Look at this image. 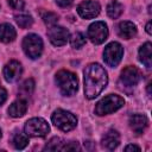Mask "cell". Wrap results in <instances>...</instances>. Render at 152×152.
<instances>
[{
    "label": "cell",
    "mask_w": 152,
    "mask_h": 152,
    "mask_svg": "<svg viewBox=\"0 0 152 152\" xmlns=\"http://www.w3.org/2000/svg\"><path fill=\"white\" fill-rule=\"evenodd\" d=\"M48 37L52 45L62 46V45L66 44V42L69 40V31L63 26L52 25L48 30Z\"/></svg>",
    "instance_id": "9"
},
{
    "label": "cell",
    "mask_w": 152,
    "mask_h": 152,
    "mask_svg": "<svg viewBox=\"0 0 152 152\" xmlns=\"http://www.w3.org/2000/svg\"><path fill=\"white\" fill-rule=\"evenodd\" d=\"M128 124H129V127L133 129V132L140 134L147 127L148 120L144 114H133V115L129 116Z\"/></svg>",
    "instance_id": "13"
},
{
    "label": "cell",
    "mask_w": 152,
    "mask_h": 152,
    "mask_svg": "<svg viewBox=\"0 0 152 152\" xmlns=\"http://www.w3.org/2000/svg\"><path fill=\"white\" fill-rule=\"evenodd\" d=\"M84 94L86 97L95 99L107 86L108 76L103 66L99 63H90L86 66L84 71Z\"/></svg>",
    "instance_id": "1"
},
{
    "label": "cell",
    "mask_w": 152,
    "mask_h": 152,
    "mask_svg": "<svg viewBox=\"0 0 152 152\" xmlns=\"http://www.w3.org/2000/svg\"><path fill=\"white\" fill-rule=\"evenodd\" d=\"M125 151H140V147L137 145H127L125 147Z\"/></svg>",
    "instance_id": "30"
},
{
    "label": "cell",
    "mask_w": 152,
    "mask_h": 152,
    "mask_svg": "<svg viewBox=\"0 0 152 152\" xmlns=\"http://www.w3.org/2000/svg\"><path fill=\"white\" fill-rule=\"evenodd\" d=\"M139 59L145 66L151 68L152 65V44L150 42L145 43L140 49H139Z\"/></svg>",
    "instance_id": "17"
},
{
    "label": "cell",
    "mask_w": 152,
    "mask_h": 152,
    "mask_svg": "<svg viewBox=\"0 0 152 152\" xmlns=\"http://www.w3.org/2000/svg\"><path fill=\"white\" fill-rule=\"evenodd\" d=\"M42 19L45 24H49V25H53L57 23L58 20V15L53 12H44L42 13Z\"/></svg>",
    "instance_id": "24"
},
{
    "label": "cell",
    "mask_w": 152,
    "mask_h": 152,
    "mask_svg": "<svg viewBox=\"0 0 152 152\" xmlns=\"http://www.w3.org/2000/svg\"><path fill=\"white\" fill-rule=\"evenodd\" d=\"M51 120H52L53 125L57 128H59L61 131H63V132L71 131L77 125L76 116L71 112H68V110H64V109H57V110H55L52 113Z\"/></svg>",
    "instance_id": "4"
},
{
    "label": "cell",
    "mask_w": 152,
    "mask_h": 152,
    "mask_svg": "<svg viewBox=\"0 0 152 152\" xmlns=\"http://www.w3.org/2000/svg\"><path fill=\"white\" fill-rule=\"evenodd\" d=\"M15 21L21 28H27L33 24V19L28 14H18V15H15Z\"/></svg>",
    "instance_id": "22"
},
{
    "label": "cell",
    "mask_w": 152,
    "mask_h": 152,
    "mask_svg": "<svg viewBox=\"0 0 152 152\" xmlns=\"http://www.w3.org/2000/svg\"><path fill=\"white\" fill-rule=\"evenodd\" d=\"M122 12H124V6H122L119 1H116V0L110 1V2L107 5V14H108L110 18H113V19L119 18Z\"/></svg>",
    "instance_id": "19"
},
{
    "label": "cell",
    "mask_w": 152,
    "mask_h": 152,
    "mask_svg": "<svg viewBox=\"0 0 152 152\" xmlns=\"http://www.w3.org/2000/svg\"><path fill=\"white\" fill-rule=\"evenodd\" d=\"M88 38L94 44H102L108 37V27L103 21H95L88 27Z\"/></svg>",
    "instance_id": "8"
},
{
    "label": "cell",
    "mask_w": 152,
    "mask_h": 152,
    "mask_svg": "<svg viewBox=\"0 0 152 152\" xmlns=\"http://www.w3.org/2000/svg\"><path fill=\"white\" fill-rule=\"evenodd\" d=\"M62 144H63V142H62V140H61L58 137H53V138H51V139L49 140V142L45 145L44 150H48V151H57V150L61 148Z\"/></svg>",
    "instance_id": "23"
},
{
    "label": "cell",
    "mask_w": 152,
    "mask_h": 152,
    "mask_svg": "<svg viewBox=\"0 0 152 152\" xmlns=\"http://www.w3.org/2000/svg\"><path fill=\"white\" fill-rule=\"evenodd\" d=\"M64 145L61 146L59 151H78L80 150V145L77 141H69V142H63Z\"/></svg>",
    "instance_id": "26"
},
{
    "label": "cell",
    "mask_w": 152,
    "mask_h": 152,
    "mask_svg": "<svg viewBox=\"0 0 152 152\" xmlns=\"http://www.w3.org/2000/svg\"><path fill=\"white\" fill-rule=\"evenodd\" d=\"M1 135H2V133H1V129H0V138H1Z\"/></svg>",
    "instance_id": "32"
},
{
    "label": "cell",
    "mask_w": 152,
    "mask_h": 152,
    "mask_svg": "<svg viewBox=\"0 0 152 152\" xmlns=\"http://www.w3.org/2000/svg\"><path fill=\"white\" fill-rule=\"evenodd\" d=\"M26 110H27V103L23 99H19V100L14 101L8 107V114L12 118H20L26 113Z\"/></svg>",
    "instance_id": "16"
},
{
    "label": "cell",
    "mask_w": 152,
    "mask_h": 152,
    "mask_svg": "<svg viewBox=\"0 0 152 152\" xmlns=\"http://www.w3.org/2000/svg\"><path fill=\"white\" fill-rule=\"evenodd\" d=\"M27 144H28V135H27L26 133L17 132V133L13 134L12 145H13L17 150H23L24 147H26Z\"/></svg>",
    "instance_id": "20"
},
{
    "label": "cell",
    "mask_w": 152,
    "mask_h": 152,
    "mask_svg": "<svg viewBox=\"0 0 152 152\" xmlns=\"http://www.w3.org/2000/svg\"><path fill=\"white\" fill-rule=\"evenodd\" d=\"M23 50L32 59L38 58L43 51V40L38 34L30 33L23 39Z\"/></svg>",
    "instance_id": "5"
},
{
    "label": "cell",
    "mask_w": 152,
    "mask_h": 152,
    "mask_svg": "<svg viewBox=\"0 0 152 152\" xmlns=\"http://www.w3.org/2000/svg\"><path fill=\"white\" fill-rule=\"evenodd\" d=\"M146 32H147L148 34H151V33H152V30H151V21H148V23H147V25H146Z\"/></svg>",
    "instance_id": "31"
},
{
    "label": "cell",
    "mask_w": 152,
    "mask_h": 152,
    "mask_svg": "<svg viewBox=\"0 0 152 152\" xmlns=\"http://www.w3.org/2000/svg\"><path fill=\"white\" fill-rule=\"evenodd\" d=\"M125 104V100L116 94H109L101 99L95 106V114L99 116L116 112Z\"/></svg>",
    "instance_id": "3"
},
{
    "label": "cell",
    "mask_w": 152,
    "mask_h": 152,
    "mask_svg": "<svg viewBox=\"0 0 152 152\" xmlns=\"http://www.w3.org/2000/svg\"><path fill=\"white\" fill-rule=\"evenodd\" d=\"M118 34L124 39H131L137 34V26L132 21H121L118 25Z\"/></svg>",
    "instance_id": "15"
},
{
    "label": "cell",
    "mask_w": 152,
    "mask_h": 152,
    "mask_svg": "<svg viewBox=\"0 0 152 152\" xmlns=\"http://www.w3.org/2000/svg\"><path fill=\"white\" fill-rule=\"evenodd\" d=\"M23 68L18 61H10L4 68V77L7 82H15L21 76Z\"/></svg>",
    "instance_id": "12"
},
{
    "label": "cell",
    "mask_w": 152,
    "mask_h": 152,
    "mask_svg": "<svg viewBox=\"0 0 152 152\" xmlns=\"http://www.w3.org/2000/svg\"><path fill=\"white\" fill-rule=\"evenodd\" d=\"M55 1L59 7H69L74 2V0H55Z\"/></svg>",
    "instance_id": "28"
},
{
    "label": "cell",
    "mask_w": 152,
    "mask_h": 152,
    "mask_svg": "<svg viewBox=\"0 0 152 152\" xmlns=\"http://www.w3.org/2000/svg\"><path fill=\"white\" fill-rule=\"evenodd\" d=\"M56 83L61 93L65 96L74 95L78 89L77 76L69 70H59L56 74Z\"/></svg>",
    "instance_id": "2"
},
{
    "label": "cell",
    "mask_w": 152,
    "mask_h": 152,
    "mask_svg": "<svg viewBox=\"0 0 152 152\" xmlns=\"http://www.w3.org/2000/svg\"><path fill=\"white\" fill-rule=\"evenodd\" d=\"M7 99V91L4 87H0V106L6 101Z\"/></svg>",
    "instance_id": "29"
},
{
    "label": "cell",
    "mask_w": 152,
    "mask_h": 152,
    "mask_svg": "<svg viewBox=\"0 0 152 152\" xmlns=\"http://www.w3.org/2000/svg\"><path fill=\"white\" fill-rule=\"evenodd\" d=\"M8 5L13 10H21L24 7V1L23 0H8Z\"/></svg>",
    "instance_id": "27"
},
{
    "label": "cell",
    "mask_w": 152,
    "mask_h": 152,
    "mask_svg": "<svg viewBox=\"0 0 152 152\" xmlns=\"http://www.w3.org/2000/svg\"><path fill=\"white\" fill-rule=\"evenodd\" d=\"M100 4L94 0H84L77 6V13L84 19L95 18L100 13Z\"/></svg>",
    "instance_id": "11"
},
{
    "label": "cell",
    "mask_w": 152,
    "mask_h": 152,
    "mask_svg": "<svg viewBox=\"0 0 152 152\" xmlns=\"http://www.w3.org/2000/svg\"><path fill=\"white\" fill-rule=\"evenodd\" d=\"M70 38V44L74 49H81L86 44V36L82 32H75Z\"/></svg>",
    "instance_id": "21"
},
{
    "label": "cell",
    "mask_w": 152,
    "mask_h": 152,
    "mask_svg": "<svg viewBox=\"0 0 152 152\" xmlns=\"http://www.w3.org/2000/svg\"><path fill=\"white\" fill-rule=\"evenodd\" d=\"M119 142H120V135L114 129H109L107 133H104V135L101 139L102 147H104V148H107L109 151L116 148L118 145H119Z\"/></svg>",
    "instance_id": "14"
},
{
    "label": "cell",
    "mask_w": 152,
    "mask_h": 152,
    "mask_svg": "<svg viewBox=\"0 0 152 152\" xmlns=\"http://www.w3.org/2000/svg\"><path fill=\"white\" fill-rule=\"evenodd\" d=\"M17 32L10 24H0V42L11 43L15 39Z\"/></svg>",
    "instance_id": "18"
},
{
    "label": "cell",
    "mask_w": 152,
    "mask_h": 152,
    "mask_svg": "<svg viewBox=\"0 0 152 152\" xmlns=\"http://www.w3.org/2000/svg\"><path fill=\"white\" fill-rule=\"evenodd\" d=\"M33 89H34V81H33L32 78L26 80V81L21 84V87H20V90H21V91H24L26 95L31 94V93L33 91Z\"/></svg>",
    "instance_id": "25"
},
{
    "label": "cell",
    "mask_w": 152,
    "mask_h": 152,
    "mask_svg": "<svg viewBox=\"0 0 152 152\" xmlns=\"http://www.w3.org/2000/svg\"><path fill=\"white\" fill-rule=\"evenodd\" d=\"M141 80V72L137 66H126L120 75V81L126 87H134Z\"/></svg>",
    "instance_id": "10"
},
{
    "label": "cell",
    "mask_w": 152,
    "mask_h": 152,
    "mask_svg": "<svg viewBox=\"0 0 152 152\" xmlns=\"http://www.w3.org/2000/svg\"><path fill=\"white\" fill-rule=\"evenodd\" d=\"M122 55H124V48L118 42L109 43L103 50V59L106 64L109 66H116L120 63Z\"/></svg>",
    "instance_id": "7"
},
{
    "label": "cell",
    "mask_w": 152,
    "mask_h": 152,
    "mask_svg": "<svg viewBox=\"0 0 152 152\" xmlns=\"http://www.w3.org/2000/svg\"><path fill=\"white\" fill-rule=\"evenodd\" d=\"M24 129H25V133L28 137H34V138L39 137V138H42V137H45L49 133L50 127L43 118H32V119L26 121Z\"/></svg>",
    "instance_id": "6"
}]
</instances>
